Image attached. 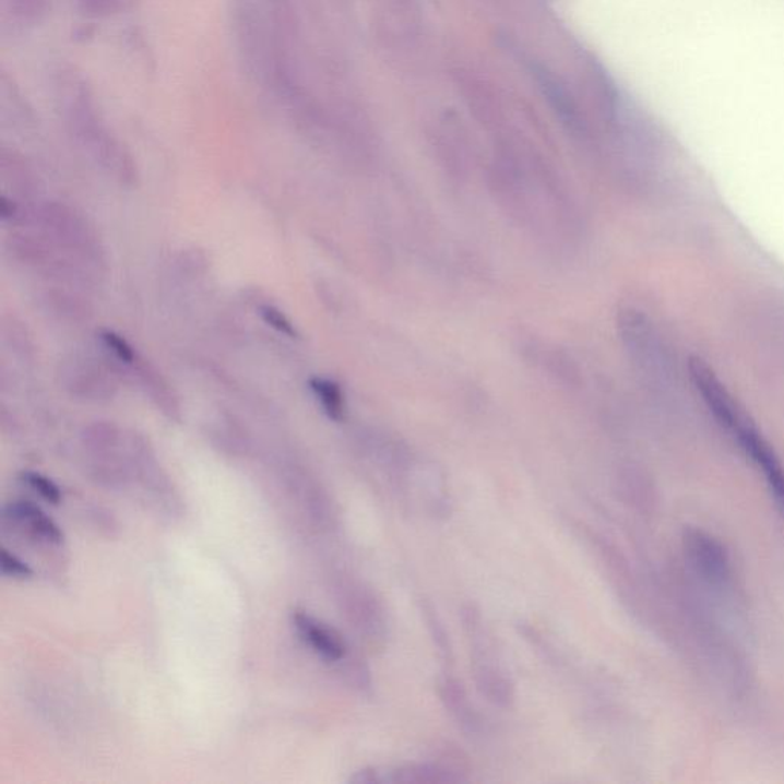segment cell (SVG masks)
<instances>
[{
  "label": "cell",
  "instance_id": "6da1fadb",
  "mask_svg": "<svg viewBox=\"0 0 784 784\" xmlns=\"http://www.w3.org/2000/svg\"><path fill=\"white\" fill-rule=\"evenodd\" d=\"M56 100L68 131L97 165L117 180L132 182L136 177L134 158L109 131L98 112L93 90L72 67H60L55 75Z\"/></svg>",
  "mask_w": 784,
  "mask_h": 784
},
{
  "label": "cell",
  "instance_id": "7a4b0ae2",
  "mask_svg": "<svg viewBox=\"0 0 784 784\" xmlns=\"http://www.w3.org/2000/svg\"><path fill=\"white\" fill-rule=\"evenodd\" d=\"M692 377L698 384L703 397L713 408L715 417L730 433L734 439L744 449L746 455L752 460L753 464L761 471L764 479H767L769 490L776 508L784 515V470L780 460L776 459L775 452L769 447L767 440L757 431L752 421L745 416L744 411L738 408L733 397L726 392L725 388L718 383L713 372L700 361L692 364Z\"/></svg>",
  "mask_w": 784,
  "mask_h": 784
},
{
  "label": "cell",
  "instance_id": "3957f363",
  "mask_svg": "<svg viewBox=\"0 0 784 784\" xmlns=\"http://www.w3.org/2000/svg\"><path fill=\"white\" fill-rule=\"evenodd\" d=\"M464 630L470 635L471 650L474 653V679L477 690L487 702L498 708L512 706L515 700V688L512 680L497 664L494 649L490 645L483 618H472L464 622Z\"/></svg>",
  "mask_w": 784,
  "mask_h": 784
},
{
  "label": "cell",
  "instance_id": "277c9868",
  "mask_svg": "<svg viewBox=\"0 0 784 784\" xmlns=\"http://www.w3.org/2000/svg\"><path fill=\"white\" fill-rule=\"evenodd\" d=\"M45 230L55 241L59 242L64 250L75 254L78 258L97 264L100 261L97 238L93 235L90 226L82 216L78 215L70 207L62 204L45 205L40 213Z\"/></svg>",
  "mask_w": 784,
  "mask_h": 784
},
{
  "label": "cell",
  "instance_id": "5b68a950",
  "mask_svg": "<svg viewBox=\"0 0 784 784\" xmlns=\"http://www.w3.org/2000/svg\"><path fill=\"white\" fill-rule=\"evenodd\" d=\"M685 551L696 572L711 582H723L729 577V557L723 544L708 532L688 528L684 535Z\"/></svg>",
  "mask_w": 784,
  "mask_h": 784
},
{
  "label": "cell",
  "instance_id": "8992f818",
  "mask_svg": "<svg viewBox=\"0 0 784 784\" xmlns=\"http://www.w3.org/2000/svg\"><path fill=\"white\" fill-rule=\"evenodd\" d=\"M95 360L72 357L64 361L62 380L72 395L86 401H109L114 395V382L108 372L94 364Z\"/></svg>",
  "mask_w": 784,
  "mask_h": 784
},
{
  "label": "cell",
  "instance_id": "52a82bcc",
  "mask_svg": "<svg viewBox=\"0 0 784 784\" xmlns=\"http://www.w3.org/2000/svg\"><path fill=\"white\" fill-rule=\"evenodd\" d=\"M441 702L448 713L454 717L456 725L466 734H478L482 730V718L475 708L471 705L463 684L454 676L444 675L439 682Z\"/></svg>",
  "mask_w": 784,
  "mask_h": 784
},
{
  "label": "cell",
  "instance_id": "ba28073f",
  "mask_svg": "<svg viewBox=\"0 0 784 784\" xmlns=\"http://www.w3.org/2000/svg\"><path fill=\"white\" fill-rule=\"evenodd\" d=\"M296 630L323 660L337 662L344 660L346 646L344 641L333 630L322 626L314 618L304 611H296L293 615Z\"/></svg>",
  "mask_w": 784,
  "mask_h": 784
},
{
  "label": "cell",
  "instance_id": "9c48e42d",
  "mask_svg": "<svg viewBox=\"0 0 784 784\" xmlns=\"http://www.w3.org/2000/svg\"><path fill=\"white\" fill-rule=\"evenodd\" d=\"M460 771L444 764L420 763L395 769L390 779L394 784H454L464 779Z\"/></svg>",
  "mask_w": 784,
  "mask_h": 784
},
{
  "label": "cell",
  "instance_id": "30bf717a",
  "mask_svg": "<svg viewBox=\"0 0 784 784\" xmlns=\"http://www.w3.org/2000/svg\"><path fill=\"white\" fill-rule=\"evenodd\" d=\"M9 510L11 516L19 518V520L22 521H28L34 532L40 535L41 538L47 539V542L56 544L63 542L62 531H60L55 521L45 515V513L41 512L39 508H36V506H33L32 502H14V504L10 506Z\"/></svg>",
  "mask_w": 784,
  "mask_h": 784
},
{
  "label": "cell",
  "instance_id": "8fae6325",
  "mask_svg": "<svg viewBox=\"0 0 784 784\" xmlns=\"http://www.w3.org/2000/svg\"><path fill=\"white\" fill-rule=\"evenodd\" d=\"M310 388L331 420H344L345 399L337 383H334L333 380L322 379V377H314L310 380Z\"/></svg>",
  "mask_w": 784,
  "mask_h": 784
},
{
  "label": "cell",
  "instance_id": "7c38bea8",
  "mask_svg": "<svg viewBox=\"0 0 784 784\" xmlns=\"http://www.w3.org/2000/svg\"><path fill=\"white\" fill-rule=\"evenodd\" d=\"M136 0H78V9L87 19H108L134 9Z\"/></svg>",
  "mask_w": 784,
  "mask_h": 784
},
{
  "label": "cell",
  "instance_id": "4fadbf2b",
  "mask_svg": "<svg viewBox=\"0 0 784 784\" xmlns=\"http://www.w3.org/2000/svg\"><path fill=\"white\" fill-rule=\"evenodd\" d=\"M102 344L118 361L126 365L136 364V353L132 345L117 334L116 331H103L100 334Z\"/></svg>",
  "mask_w": 784,
  "mask_h": 784
},
{
  "label": "cell",
  "instance_id": "5bb4252c",
  "mask_svg": "<svg viewBox=\"0 0 784 784\" xmlns=\"http://www.w3.org/2000/svg\"><path fill=\"white\" fill-rule=\"evenodd\" d=\"M424 615L426 623H428L429 631H431L433 643H436L437 649H439L441 656H443L447 661L451 660L452 646L451 643H449V635L447 630H444L439 616H437V613L433 611L432 605H424Z\"/></svg>",
  "mask_w": 784,
  "mask_h": 784
},
{
  "label": "cell",
  "instance_id": "9a60e30c",
  "mask_svg": "<svg viewBox=\"0 0 784 784\" xmlns=\"http://www.w3.org/2000/svg\"><path fill=\"white\" fill-rule=\"evenodd\" d=\"M22 479L48 502L59 504V502L62 501V490H60V487L57 486L52 479L39 474V472H24Z\"/></svg>",
  "mask_w": 784,
  "mask_h": 784
},
{
  "label": "cell",
  "instance_id": "2e32d148",
  "mask_svg": "<svg viewBox=\"0 0 784 784\" xmlns=\"http://www.w3.org/2000/svg\"><path fill=\"white\" fill-rule=\"evenodd\" d=\"M259 314H261L264 322L268 323L269 326H272L273 330H276L277 333L292 338L298 337V331H296L295 325H293L290 319H288L280 308L262 306L259 308Z\"/></svg>",
  "mask_w": 784,
  "mask_h": 784
},
{
  "label": "cell",
  "instance_id": "e0dca14e",
  "mask_svg": "<svg viewBox=\"0 0 784 784\" xmlns=\"http://www.w3.org/2000/svg\"><path fill=\"white\" fill-rule=\"evenodd\" d=\"M0 567L5 577L17 578V580H28L33 577L32 567L7 549L0 551Z\"/></svg>",
  "mask_w": 784,
  "mask_h": 784
},
{
  "label": "cell",
  "instance_id": "ac0fdd59",
  "mask_svg": "<svg viewBox=\"0 0 784 784\" xmlns=\"http://www.w3.org/2000/svg\"><path fill=\"white\" fill-rule=\"evenodd\" d=\"M352 783L375 784L382 783V779H380L379 774H377L376 769H364V771H359L353 776Z\"/></svg>",
  "mask_w": 784,
  "mask_h": 784
},
{
  "label": "cell",
  "instance_id": "d6986e66",
  "mask_svg": "<svg viewBox=\"0 0 784 784\" xmlns=\"http://www.w3.org/2000/svg\"><path fill=\"white\" fill-rule=\"evenodd\" d=\"M95 36V26L93 24L80 25L74 32V39L78 41H90Z\"/></svg>",
  "mask_w": 784,
  "mask_h": 784
}]
</instances>
